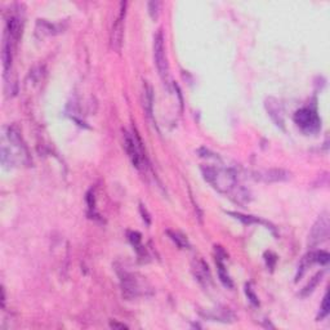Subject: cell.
Returning a JSON list of instances; mask_svg holds the SVG:
<instances>
[{
  "label": "cell",
  "mask_w": 330,
  "mask_h": 330,
  "mask_svg": "<svg viewBox=\"0 0 330 330\" xmlns=\"http://www.w3.org/2000/svg\"><path fill=\"white\" fill-rule=\"evenodd\" d=\"M159 12H160V1H150L149 3V13H150L152 20H156L159 17Z\"/></svg>",
  "instance_id": "obj_20"
},
{
  "label": "cell",
  "mask_w": 330,
  "mask_h": 330,
  "mask_svg": "<svg viewBox=\"0 0 330 330\" xmlns=\"http://www.w3.org/2000/svg\"><path fill=\"white\" fill-rule=\"evenodd\" d=\"M167 234H168V236L170 238V240L176 242V244H177V245L180 246V249H188V248H190V244H188L187 238H186L184 235H182V234H180V232L170 231V230H168Z\"/></svg>",
  "instance_id": "obj_15"
},
{
  "label": "cell",
  "mask_w": 330,
  "mask_h": 330,
  "mask_svg": "<svg viewBox=\"0 0 330 330\" xmlns=\"http://www.w3.org/2000/svg\"><path fill=\"white\" fill-rule=\"evenodd\" d=\"M126 14V3L123 1L120 4V13L116 18L115 24L113 26V31H111V45L114 49L120 51L121 48V41H123V32H124V20H125Z\"/></svg>",
  "instance_id": "obj_8"
},
{
  "label": "cell",
  "mask_w": 330,
  "mask_h": 330,
  "mask_svg": "<svg viewBox=\"0 0 330 330\" xmlns=\"http://www.w3.org/2000/svg\"><path fill=\"white\" fill-rule=\"evenodd\" d=\"M329 217L328 213H323L320 217L317 218V221L315 222V225L311 228L310 235H308V246L315 248L319 244H323L324 241H327L329 238Z\"/></svg>",
  "instance_id": "obj_7"
},
{
  "label": "cell",
  "mask_w": 330,
  "mask_h": 330,
  "mask_svg": "<svg viewBox=\"0 0 330 330\" xmlns=\"http://www.w3.org/2000/svg\"><path fill=\"white\" fill-rule=\"evenodd\" d=\"M307 258L310 259L311 265H312L313 262L320 263V265H327V263L329 262L330 255L329 253L325 252V250H317V252L310 253V254L307 255Z\"/></svg>",
  "instance_id": "obj_16"
},
{
  "label": "cell",
  "mask_w": 330,
  "mask_h": 330,
  "mask_svg": "<svg viewBox=\"0 0 330 330\" xmlns=\"http://www.w3.org/2000/svg\"><path fill=\"white\" fill-rule=\"evenodd\" d=\"M321 277H323V272H319V273H317V275L315 276V277H313L312 280H311V283L308 284V285H307L306 288H304V289H303L302 296H303V297L308 296V294H310V293L313 290V288H316L317 283H319V280H321Z\"/></svg>",
  "instance_id": "obj_19"
},
{
  "label": "cell",
  "mask_w": 330,
  "mask_h": 330,
  "mask_svg": "<svg viewBox=\"0 0 330 330\" xmlns=\"http://www.w3.org/2000/svg\"><path fill=\"white\" fill-rule=\"evenodd\" d=\"M203 177L221 194L228 195L234 201L239 204H244L249 200L248 191L241 186H239L238 176L232 169L214 165H204L201 167Z\"/></svg>",
  "instance_id": "obj_1"
},
{
  "label": "cell",
  "mask_w": 330,
  "mask_h": 330,
  "mask_svg": "<svg viewBox=\"0 0 330 330\" xmlns=\"http://www.w3.org/2000/svg\"><path fill=\"white\" fill-rule=\"evenodd\" d=\"M0 157H1V164L4 167H13L17 164L28 163V149L25 146L20 130L14 125L3 128Z\"/></svg>",
  "instance_id": "obj_2"
},
{
  "label": "cell",
  "mask_w": 330,
  "mask_h": 330,
  "mask_svg": "<svg viewBox=\"0 0 330 330\" xmlns=\"http://www.w3.org/2000/svg\"><path fill=\"white\" fill-rule=\"evenodd\" d=\"M217 267H218V276H219V280H221V283L228 288V289H231L232 286H234V283H232L231 277L228 275L227 269H226L225 263H223V258H222L221 254H217Z\"/></svg>",
  "instance_id": "obj_13"
},
{
  "label": "cell",
  "mask_w": 330,
  "mask_h": 330,
  "mask_svg": "<svg viewBox=\"0 0 330 330\" xmlns=\"http://www.w3.org/2000/svg\"><path fill=\"white\" fill-rule=\"evenodd\" d=\"M294 121L303 132L317 133L321 128V120L313 107H303L294 114Z\"/></svg>",
  "instance_id": "obj_6"
},
{
  "label": "cell",
  "mask_w": 330,
  "mask_h": 330,
  "mask_svg": "<svg viewBox=\"0 0 330 330\" xmlns=\"http://www.w3.org/2000/svg\"><path fill=\"white\" fill-rule=\"evenodd\" d=\"M120 283H121L123 294L128 300L146 297L147 294L151 293V286L147 284L146 280L137 275V273L123 271L120 273Z\"/></svg>",
  "instance_id": "obj_3"
},
{
  "label": "cell",
  "mask_w": 330,
  "mask_h": 330,
  "mask_svg": "<svg viewBox=\"0 0 330 330\" xmlns=\"http://www.w3.org/2000/svg\"><path fill=\"white\" fill-rule=\"evenodd\" d=\"M22 34V20L16 14H10L5 22V32L4 36H7L14 45L17 44Z\"/></svg>",
  "instance_id": "obj_10"
},
{
  "label": "cell",
  "mask_w": 330,
  "mask_h": 330,
  "mask_svg": "<svg viewBox=\"0 0 330 330\" xmlns=\"http://www.w3.org/2000/svg\"><path fill=\"white\" fill-rule=\"evenodd\" d=\"M228 214L230 215H234V217L236 218V219H239V221H241L242 223H245V225H254V223H262V225H266L267 227H269V223H266V222L261 221L259 218L257 217H253V215H244V214H240V213H232V211H228Z\"/></svg>",
  "instance_id": "obj_17"
},
{
  "label": "cell",
  "mask_w": 330,
  "mask_h": 330,
  "mask_svg": "<svg viewBox=\"0 0 330 330\" xmlns=\"http://www.w3.org/2000/svg\"><path fill=\"white\" fill-rule=\"evenodd\" d=\"M124 149H125L128 157L132 161L133 167L137 169H142L146 161V156L143 152L142 142H141L140 137L137 136V133H128L124 132Z\"/></svg>",
  "instance_id": "obj_4"
},
{
  "label": "cell",
  "mask_w": 330,
  "mask_h": 330,
  "mask_svg": "<svg viewBox=\"0 0 330 330\" xmlns=\"http://www.w3.org/2000/svg\"><path fill=\"white\" fill-rule=\"evenodd\" d=\"M152 89H151V87L149 84H145V87H143V106H145V110L147 111V115L152 114Z\"/></svg>",
  "instance_id": "obj_14"
},
{
  "label": "cell",
  "mask_w": 330,
  "mask_h": 330,
  "mask_svg": "<svg viewBox=\"0 0 330 330\" xmlns=\"http://www.w3.org/2000/svg\"><path fill=\"white\" fill-rule=\"evenodd\" d=\"M266 107H267V111H269L270 116L272 118L273 121H275L277 125L283 126L284 124L283 113H281V110H280L279 102H277L276 99L270 98L267 99V102H266Z\"/></svg>",
  "instance_id": "obj_12"
},
{
  "label": "cell",
  "mask_w": 330,
  "mask_h": 330,
  "mask_svg": "<svg viewBox=\"0 0 330 330\" xmlns=\"http://www.w3.org/2000/svg\"><path fill=\"white\" fill-rule=\"evenodd\" d=\"M255 178L263 182H283L290 178V173L284 169H270L257 173Z\"/></svg>",
  "instance_id": "obj_11"
},
{
  "label": "cell",
  "mask_w": 330,
  "mask_h": 330,
  "mask_svg": "<svg viewBox=\"0 0 330 330\" xmlns=\"http://www.w3.org/2000/svg\"><path fill=\"white\" fill-rule=\"evenodd\" d=\"M129 240H130V242H132V245L137 249V252L140 253L141 248H142V245H141L140 234H138V232H129Z\"/></svg>",
  "instance_id": "obj_21"
},
{
  "label": "cell",
  "mask_w": 330,
  "mask_h": 330,
  "mask_svg": "<svg viewBox=\"0 0 330 330\" xmlns=\"http://www.w3.org/2000/svg\"><path fill=\"white\" fill-rule=\"evenodd\" d=\"M111 325V328H120V329H124V328H126L124 324H116V323H111L110 324Z\"/></svg>",
  "instance_id": "obj_23"
},
{
  "label": "cell",
  "mask_w": 330,
  "mask_h": 330,
  "mask_svg": "<svg viewBox=\"0 0 330 330\" xmlns=\"http://www.w3.org/2000/svg\"><path fill=\"white\" fill-rule=\"evenodd\" d=\"M245 293H246V296H248L249 300H250V302H252L253 304H254V306H258V304H259L258 297L255 296L254 292H253V290H252V288H250V284H246Z\"/></svg>",
  "instance_id": "obj_22"
},
{
  "label": "cell",
  "mask_w": 330,
  "mask_h": 330,
  "mask_svg": "<svg viewBox=\"0 0 330 330\" xmlns=\"http://www.w3.org/2000/svg\"><path fill=\"white\" fill-rule=\"evenodd\" d=\"M330 312V304H329V294H325L324 296V300H323V303H321V307H320V312H319V316H317V320H323V319H325V317L329 315Z\"/></svg>",
  "instance_id": "obj_18"
},
{
  "label": "cell",
  "mask_w": 330,
  "mask_h": 330,
  "mask_svg": "<svg viewBox=\"0 0 330 330\" xmlns=\"http://www.w3.org/2000/svg\"><path fill=\"white\" fill-rule=\"evenodd\" d=\"M153 60L156 65L159 75L163 79V82L169 80V63H168L167 51H165V43H164V35L161 30L157 31L153 39Z\"/></svg>",
  "instance_id": "obj_5"
},
{
  "label": "cell",
  "mask_w": 330,
  "mask_h": 330,
  "mask_svg": "<svg viewBox=\"0 0 330 330\" xmlns=\"http://www.w3.org/2000/svg\"><path fill=\"white\" fill-rule=\"evenodd\" d=\"M192 273H194L195 279L198 280V283L201 286H204L205 289L211 286V275L209 266L205 263L204 259L195 258L192 261Z\"/></svg>",
  "instance_id": "obj_9"
}]
</instances>
